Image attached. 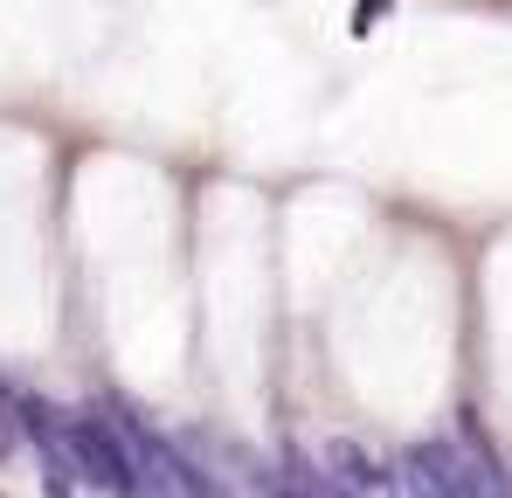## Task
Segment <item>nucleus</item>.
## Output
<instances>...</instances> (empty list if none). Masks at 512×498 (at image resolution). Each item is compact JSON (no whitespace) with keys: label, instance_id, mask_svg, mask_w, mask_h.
I'll use <instances>...</instances> for the list:
<instances>
[{"label":"nucleus","instance_id":"obj_1","mask_svg":"<svg viewBox=\"0 0 512 498\" xmlns=\"http://www.w3.org/2000/svg\"><path fill=\"white\" fill-rule=\"evenodd\" d=\"M111 422L125 429L132 457H139V498H229L173 436H160L153 422H139L132 409H111Z\"/></svg>","mask_w":512,"mask_h":498}]
</instances>
